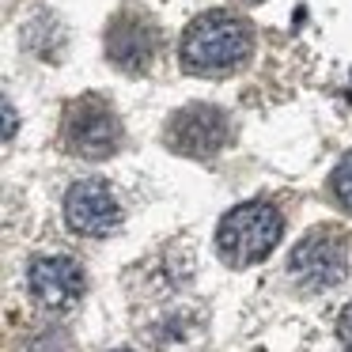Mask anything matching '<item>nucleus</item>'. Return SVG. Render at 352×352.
<instances>
[{"mask_svg": "<svg viewBox=\"0 0 352 352\" xmlns=\"http://www.w3.org/2000/svg\"><path fill=\"white\" fill-rule=\"evenodd\" d=\"M254 50V31L235 12H201L182 34V69L193 76H228L243 69Z\"/></svg>", "mask_w": 352, "mask_h": 352, "instance_id": "f257e3e1", "label": "nucleus"}, {"mask_svg": "<svg viewBox=\"0 0 352 352\" xmlns=\"http://www.w3.org/2000/svg\"><path fill=\"white\" fill-rule=\"evenodd\" d=\"M280 231H284V216L276 205L243 201L220 220L216 246H220V254L231 265H254L280 243Z\"/></svg>", "mask_w": 352, "mask_h": 352, "instance_id": "f03ea898", "label": "nucleus"}, {"mask_svg": "<svg viewBox=\"0 0 352 352\" xmlns=\"http://www.w3.org/2000/svg\"><path fill=\"white\" fill-rule=\"evenodd\" d=\"M288 273L303 292H322L344 280L349 273V239L341 228H314L296 243Z\"/></svg>", "mask_w": 352, "mask_h": 352, "instance_id": "7ed1b4c3", "label": "nucleus"}, {"mask_svg": "<svg viewBox=\"0 0 352 352\" xmlns=\"http://www.w3.org/2000/svg\"><path fill=\"white\" fill-rule=\"evenodd\" d=\"M61 137L69 152L84 155V160H107L122 144V122L110 110V102H102L99 95H84L65 110Z\"/></svg>", "mask_w": 352, "mask_h": 352, "instance_id": "20e7f679", "label": "nucleus"}, {"mask_svg": "<svg viewBox=\"0 0 352 352\" xmlns=\"http://www.w3.org/2000/svg\"><path fill=\"white\" fill-rule=\"evenodd\" d=\"M231 140V122L212 102H190L167 122V148L190 160H208Z\"/></svg>", "mask_w": 352, "mask_h": 352, "instance_id": "39448f33", "label": "nucleus"}, {"mask_svg": "<svg viewBox=\"0 0 352 352\" xmlns=\"http://www.w3.org/2000/svg\"><path fill=\"white\" fill-rule=\"evenodd\" d=\"M65 220L76 235H110L122 223V201L102 178H80L65 193Z\"/></svg>", "mask_w": 352, "mask_h": 352, "instance_id": "423d86ee", "label": "nucleus"}, {"mask_svg": "<svg viewBox=\"0 0 352 352\" xmlns=\"http://www.w3.org/2000/svg\"><path fill=\"white\" fill-rule=\"evenodd\" d=\"M84 269L69 254H50V258H34L27 269V288L50 311H69L84 296Z\"/></svg>", "mask_w": 352, "mask_h": 352, "instance_id": "0eeeda50", "label": "nucleus"}, {"mask_svg": "<svg viewBox=\"0 0 352 352\" xmlns=\"http://www.w3.org/2000/svg\"><path fill=\"white\" fill-rule=\"evenodd\" d=\"M160 50V31L140 12H122L107 27V57L122 72H144Z\"/></svg>", "mask_w": 352, "mask_h": 352, "instance_id": "6e6552de", "label": "nucleus"}, {"mask_svg": "<svg viewBox=\"0 0 352 352\" xmlns=\"http://www.w3.org/2000/svg\"><path fill=\"white\" fill-rule=\"evenodd\" d=\"M333 197L341 201V208L344 212H352V152L344 155L341 163H337V170H333Z\"/></svg>", "mask_w": 352, "mask_h": 352, "instance_id": "1a4fd4ad", "label": "nucleus"}, {"mask_svg": "<svg viewBox=\"0 0 352 352\" xmlns=\"http://www.w3.org/2000/svg\"><path fill=\"white\" fill-rule=\"evenodd\" d=\"M337 337H341V344L352 352V303L344 307V311H341V318H337Z\"/></svg>", "mask_w": 352, "mask_h": 352, "instance_id": "9d476101", "label": "nucleus"}, {"mask_svg": "<svg viewBox=\"0 0 352 352\" xmlns=\"http://www.w3.org/2000/svg\"><path fill=\"white\" fill-rule=\"evenodd\" d=\"M246 4H261V0H246Z\"/></svg>", "mask_w": 352, "mask_h": 352, "instance_id": "9b49d317", "label": "nucleus"}, {"mask_svg": "<svg viewBox=\"0 0 352 352\" xmlns=\"http://www.w3.org/2000/svg\"><path fill=\"white\" fill-rule=\"evenodd\" d=\"M118 352H125V349H118Z\"/></svg>", "mask_w": 352, "mask_h": 352, "instance_id": "f8f14e48", "label": "nucleus"}]
</instances>
